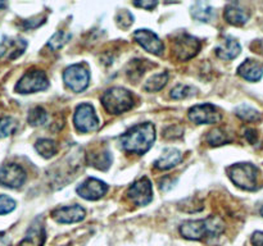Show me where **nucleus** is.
I'll return each mask as SVG.
<instances>
[{"label": "nucleus", "mask_w": 263, "mask_h": 246, "mask_svg": "<svg viewBox=\"0 0 263 246\" xmlns=\"http://www.w3.org/2000/svg\"><path fill=\"white\" fill-rule=\"evenodd\" d=\"M156 140V130L152 123H140L120 136L121 148L126 153L145 154L153 146Z\"/></svg>", "instance_id": "nucleus-1"}, {"label": "nucleus", "mask_w": 263, "mask_h": 246, "mask_svg": "<svg viewBox=\"0 0 263 246\" xmlns=\"http://www.w3.org/2000/svg\"><path fill=\"white\" fill-rule=\"evenodd\" d=\"M223 231H225V222L217 215H210L204 219L186 220L180 225V233L182 237L192 241L217 237Z\"/></svg>", "instance_id": "nucleus-2"}, {"label": "nucleus", "mask_w": 263, "mask_h": 246, "mask_svg": "<svg viewBox=\"0 0 263 246\" xmlns=\"http://www.w3.org/2000/svg\"><path fill=\"white\" fill-rule=\"evenodd\" d=\"M102 104L108 113L118 115L133 108L134 97L131 92L123 87H112L103 94Z\"/></svg>", "instance_id": "nucleus-3"}, {"label": "nucleus", "mask_w": 263, "mask_h": 246, "mask_svg": "<svg viewBox=\"0 0 263 246\" xmlns=\"http://www.w3.org/2000/svg\"><path fill=\"white\" fill-rule=\"evenodd\" d=\"M228 174L231 181L240 189L247 191H256L259 187L258 174L259 171L256 166L251 163H239L229 167Z\"/></svg>", "instance_id": "nucleus-4"}, {"label": "nucleus", "mask_w": 263, "mask_h": 246, "mask_svg": "<svg viewBox=\"0 0 263 246\" xmlns=\"http://www.w3.org/2000/svg\"><path fill=\"white\" fill-rule=\"evenodd\" d=\"M49 87V81L43 71H28L22 76V78L15 85V91L18 94H32V92L43 91Z\"/></svg>", "instance_id": "nucleus-5"}, {"label": "nucleus", "mask_w": 263, "mask_h": 246, "mask_svg": "<svg viewBox=\"0 0 263 246\" xmlns=\"http://www.w3.org/2000/svg\"><path fill=\"white\" fill-rule=\"evenodd\" d=\"M73 123L79 132L87 133L98 130L99 118H98L94 108L90 104L84 102V104L79 105L76 108V112H74L73 115Z\"/></svg>", "instance_id": "nucleus-6"}, {"label": "nucleus", "mask_w": 263, "mask_h": 246, "mask_svg": "<svg viewBox=\"0 0 263 246\" xmlns=\"http://www.w3.org/2000/svg\"><path fill=\"white\" fill-rule=\"evenodd\" d=\"M63 79L72 91L82 92L89 86L90 73L86 67L82 64H73L63 72Z\"/></svg>", "instance_id": "nucleus-7"}, {"label": "nucleus", "mask_w": 263, "mask_h": 246, "mask_svg": "<svg viewBox=\"0 0 263 246\" xmlns=\"http://www.w3.org/2000/svg\"><path fill=\"white\" fill-rule=\"evenodd\" d=\"M126 195L138 207L148 205L153 200V187H152V182L148 178H145V177H143V178L138 179V181L134 182L128 187Z\"/></svg>", "instance_id": "nucleus-8"}, {"label": "nucleus", "mask_w": 263, "mask_h": 246, "mask_svg": "<svg viewBox=\"0 0 263 246\" xmlns=\"http://www.w3.org/2000/svg\"><path fill=\"white\" fill-rule=\"evenodd\" d=\"M189 119L197 125H212L222 119V115L217 108L212 104L194 105L189 109Z\"/></svg>", "instance_id": "nucleus-9"}, {"label": "nucleus", "mask_w": 263, "mask_h": 246, "mask_svg": "<svg viewBox=\"0 0 263 246\" xmlns=\"http://www.w3.org/2000/svg\"><path fill=\"white\" fill-rule=\"evenodd\" d=\"M26 181V172L21 166L8 163L0 167V184L9 189H18Z\"/></svg>", "instance_id": "nucleus-10"}, {"label": "nucleus", "mask_w": 263, "mask_h": 246, "mask_svg": "<svg viewBox=\"0 0 263 246\" xmlns=\"http://www.w3.org/2000/svg\"><path fill=\"white\" fill-rule=\"evenodd\" d=\"M200 41L194 36L184 35L176 37L174 43V51L180 60H187L199 51Z\"/></svg>", "instance_id": "nucleus-11"}, {"label": "nucleus", "mask_w": 263, "mask_h": 246, "mask_svg": "<svg viewBox=\"0 0 263 246\" xmlns=\"http://www.w3.org/2000/svg\"><path fill=\"white\" fill-rule=\"evenodd\" d=\"M134 38L136 43L143 49H145L148 53L154 54V55H162L164 50V45L161 38L154 32L149 30H138L134 32Z\"/></svg>", "instance_id": "nucleus-12"}, {"label": "nucleus", "mask_w": 263, "mask_h": 246, "mask_svg": "<svg viewBox=\"0 0 263 246\" xmlns=\"http://www.w3.org/2000/svg\"><path fill=\"white\" fill-rule=\"evenodd\" d=\"M77 194L86 200H99L107 194L108 186L98 178H87L76 189Z\"/></svg>", "instance_id": "nucleus-13"}, {"label": "nucleus", "mask_w": 263, "mask_h": 246, "mask_svg": "<svg viewBox=\"0 0 263 246\" xmlns=\"http://www.w3.org/2000/svg\"><path fill=\"white\" fill-rule=\"evenodd\" d=\"M51 217L58 223L69 224V223L81 222L85 218V210L80 205H71V207H62L51 213Z\"/></svg>", "instance_id": "nucleus-14"}, {"label": "nucleus", "mask_w": 263, "mask_h": 246, "mask_svg": "<svg viewBox=\"0 0 263 246\" xmlns=\"http://www.w3.org/2000/svg\"><path fill=\"white\" fill-rule=\"evenodd\" d=\"M46 240V232L40 219H36L26 232L25 237L18 246H44Z\"/></svg>", "instance_id": "nucleus-15"}, {"label": "nucleus", "mask_w": 263, "mask_h": 246, "mask_svg": "<svg viewBox=\"0 0 263 246\" xmlns=\"http://www.w3.org/2000/svg\"><path fill=\"white\" fill-rule=\"evenodd\" d=\"M238 73L247 81L257 82L263 76V64L254 59H247L239 66Z\"/></svg>", "instance_id": "nucleus-16"}, {"label": "nucleus", "mask_w": 263, "mask_h": 246, "mask_svg": "<svg viewBox=\"0 0 263 246\" xmlns=\"http://www.w3.org/2000/svg\"><path fill=\"white\" fill-rule=\"evenodd\" d=\"M181 160V151L174 148H168L166 150H163L162 155L154 161V167L157 169H161V171H167V169H171L174 167H176Z\"/></svg>", "instance_id": "nucleus-17"}, {"label": "nucleus", "mask_w": 263, "mask_h": 246, "mask_svg": "<svg viewBox=\"0 0 263 246\" xmlns=\"http://www.w3.org/2000/svg\"><path fill=\"white\" fill-rule=\"evenodd\" d=\"M216 54L218 58L225 59V60H231V59L236 58L240 54L241 46L238 41L231 36H226L225 40L216 48Z\"/></svg>", "instance_id": "nucleus-18"}, {"label": "nucleus", "mask_w": 263, "mask_h": 246, "mask_svg": "<svg viewBox=\"0 0 263 246\" xmlns=\"http://www.w3.org/2000/svg\"><path fill=\"white\" fill-rule=\"evenodd\" d=\"M225 19L228 20L230 25L234 26H241L244 23H247V20L249 19V14L244 9L239 8L236 4H229L225 8Z\"/></svg>", "instance_id": "nucleus-19"}, {"label": "nucleus", "mask_w": 263, "mask_h": 246, "mask_svg": "<svg viewBox=\"0 0 263 246\" xmlns=\"http://www.w3.org/2000/svg\"><path fill=\"white\" fill-rule=\"evenodd\" d=\"M192 15L200 22H211L216 17V13L210 4L199 2L192 7Z\"/></svg>", "instance_id": "nucleus-20"}, {"label": "nucleus", "mask_w": 263, "mask_h": 246, "mask_svg": "<svg viewBox=\"0 0 263 246\" xmlns=\"http://www.w3.org/2000/svg\"><path fill=\"white\" fill-rule=\"evenodd\" d=\"M87 163L95 168L100 169V171H107L112 164V156H110L109 151L107 150L98 151V153L90 154L89 158H87Z\"/></svg>", "instance_id": "nucleus-21"}, {"label": "nucleus", "mask_w": 263, "mask_h": 246, "mask_svg": "<svg viewBox=\"0 0 263 246\" xmlns=\"http://www.w3.org/2000/svg\"><path fill=\"white\" fill-rule=\"evenodd\" d=\"M35 149L44 158H51L53 155H55L57 150H58L57 144L50 138H40V140H37L35 144Z\"/></svg>", "instance_id": "nucleus-22"}, {"label": "nucleus", "mask_w": 263, "mask_h": 246, "mask_svg": "<svg viewBox=\"0 0 263 246\" xmlns=\"http://www.w3.org/2000/svg\"><path fill=\"white\" fill-rule=\"evenodd\" d=\"M235 114L240 119L246 120V122H256V120H259V118H261V113L248 104L239 105L235 109Z\"/></svg>", "instance_id": "nucleus-23"}, {"label": "nucleus", "mask_w": 263, "mask_h": 246, "mask_svg": "<svg viewBox=\"0 0 263 246\" xmlns=\"http://www.w3.org/2000/svg\"><path fill=\"white\" fill-rule=\"evenodd\" d=\"M168 81V74L167 73H158V74H154L153 77L148 79L144 85V90L149 92H156L159 91L164 87V85L167 84Z\"/></svg>", "instance_id": "nucleus-24"}, {"label": "nucleus", "mask_w": 263, "mask_h": 246, "mask_svg": "<svg viewBox=\"0 0 263 246\" xmlns=\"http://www.w3.org/2000/svg\"><path fill=\"white\" fill-rule=\"evenodd\" d=\"M28 123L33 127H37V126L45 125L46 120H48V113L45 112V109L41 107H35L33 109L30 110L27 118Z\"/></svg>", "instance_id": "nucleus-25"}, {"label": "nucleus", "mask_w": 263, "mask_h": 246, "mask_svg": "<svg viewBox=\"0 0 263 246\" xmlns=\"http://www.w3.org/2000/svg\"><path fill=\"white\" fill-rule=\"evenodd\" d=\"M229 141H230V138H229L228 133L221 128H215L207 136V142L212 146L223 145V144H228Z\"/></svg>", "instance_id": "nucleus-26"}, {"label": "nucleus", "mask_w": 263, "mask_h": 246, "mask_svg": "<svg viewBox=\"0 0 263 246\" xmlns=\"http://www.w3.org/2000/svg\"><path fill=\"white\" fill-rule=\"evenodd\" d=\"M69 38H71V33H66L63 32V31H58V32H55L53 36H51L50 40H49L48 43V46L53 51H57L58 49L63 48V46L68 43Z\"/></svg>", "instance_id": "nucleus-27"}, {"label": "nucleus", "mask_w": 263, "mask_h": 246, "mask_svg": "<svg viewBox=\"0 0 263 246\" xmlns=\"http://www.w3.org/2000/svg\"><path fill=\"white\" fill-rule=\"evenodd\" d=\"M17 128V123L12 117H2L0 118V138L8 137L12 135Z\"/></svg>", "instance_id": "nucleus-28"}, {"label": "nucleus", "mask_w": 263, "mask_h": 246, "mask_svg": "<svg viewBox=\"0 0 263 246\" xmlns=\"http://www.w3.org/2000/svg\"><path fill=\"white\" fill-rule=\"evenodd\" d=\"M194 94H195L194 87L187 86V85H181V84L175 86L171 91V96L176 100L185 99V97H189Z\"/></svg>", "instance_id": "nucleus-29"}, {"label": "nucleus", "mask_w": 263, "mask_h": 246, "mask_svg": "<svg viewBox=\"0 0 263 246\" xmlns=\"http://www.w3.org/2000/svg\"><path fill=\"white\" fill-rule=\"evenodd\" d=\"M15 201L12 197L7 196V195H0V215L8 214L12 210H14Z\"/></svg>", "instance_id": "nucleus-30"}, {"label": "nucleus", "mask_w": 263, "mask_h": 246, "mask_svg": "<svg viewBox=\"0 0 263 246\" xmlns=\"http://www.w3.org/2000/svg\"><path fill=\"white\" fill-rule=\"evenodd\" d=\"M174 182L175 181L171 177H164L163 179L159 181V187H161L162 191H168V190H171L174 187Z\"/></svg>", "instance_id": "nucleus-31"}, {"label": "nucleus", "mask_w": 263, "mask_h": 246, "mask_svg": "<svg viewBox=\"0 0 263 246\" xmlns=\"http://www.w3.org/2000/svg\"><path fill=\"white\" fill-rule=\"evenodd\" d=\"M157 4H158V2H134V5L135 7H139V8H143V9H146V10H151L153 9L154 7H157Z\"/></svg>", "instance_id": "nucleus-32"}, {"label": "nucleus", "mask_w": 263, "mask_h": 246, "mask_svg": "<svg viewBox=\"0 0 263 246\" xmlns=\"http://www.w3.org/2000/svg\"><path fill=\"white\" fill-rule=\"evenodd\" d=\"M244 136H246V138L251 144H254L257 141V132L253 128H247L246 132H244Z\"/></svg>", "instance_id": "nucleus-33"}, {"label": "nucleus", "mask_w": 263, "mask_h": 246, "mask_svg": "<svg viewBox=\"0 0 263 246\" xmlns=\"http://www.w3.org/2000/svg\"><path fill=\"white\" fill-rule=\"evenodd\" d=\"M252 243L253 246H263V232H254L252 236Z\"/></svg>", "instance_id": "nucleus-34"}, {"label": "nucleus", "mask_w": 263, "mask_h": 246, "mask_svg": "<svg viewBox=\"0 0 263 246\" xmlns=\"http://www.w3.org/2000/svg\"><path fill=\"white\" fill-rule=\"evenodd\" d=\"M0 246H12L9 236H7L3 232H0Z\"/></svg>", "instance_id": "nucleus-35"}, {"label": "nucleus", "mask_w": 263, "mask_h": 246, "mask_svg": "<svg viewBox=\"0 0 263 246\" xmlns=\"http://www.w3.org/2000/svg\"><path fill=\"white\" fill-rule=\"evenodd\" d=\"M5 51H7V46H5L4 44H0V56L4 55Z\"/></svg>", "instance_id": "nucleus-36"}, {"label": "nucleus", "mask_w": 263, "mask_h": 246, "mask_svg": "<svg viewBox=\"0 0 263 246\" xmlns=\"http://www.w3.org/2000/svg\"><path fill=\"white\" fill-rule=\"evenodd\" d=\"M7 7V3H0V8H5Z\"/></svg>", "instance_id": "nucleus-37"}, {"label": "nucleus", "mask_w": 263, "mask_h": 246, "mask_svg": "<svg viewBox=\"0 0 263 246\" xmlns=\"http://www.w3.org/2000/svg\"><path fill=\"white\" fill-rule=\"evenodd\" d=\"M261 215L263 217V207H262V209H261Z\"/></svg>", "instance_id": "nucleus-38"}]
</instances>
